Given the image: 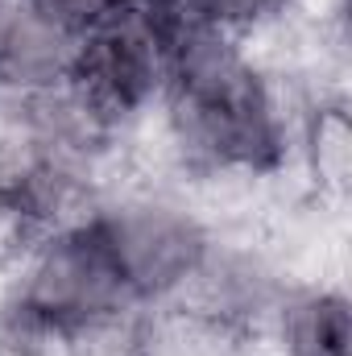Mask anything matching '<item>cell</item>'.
Returning <instances> with one entry per match:
<instances>
[{"label": "cell", "instance_id": "cell-1", "mask_svg": "<svg viewBox=\"0 0 352 356\" xmlns=\"http://www.w3.org/2000/svg\"><path fill=\"white\" fill-rule=\"evenodd\" d=\"M95 232L145 307H158L199 266L211 241V232L186 211L175 191H158L137 178H125L104 195Z\"/></svg>", "mask_w": 352, "mask_h": 356}, {"label": "cell", "instance_id": "cell-2", "mask_svg": "<svg viewBox=\"0 0 352 356\" xmlns=\"http://www.w3.org/2000/svg\"><path fill=\"white\" fill-rule=\"evenodd\" d=\"M125 133L133 116L154 108L170 79V29L158 0H125L79 38L67 75Z\"/></svg>", "mask_w": 352, "mask_h": 356}, {"label": "cell", "instance_id": "cell-3", "mask_svg": "<svg viewBox=\"0 0 352 356\" xmlns=\"http://www.w3.org/2000/svg\"><path fill=\"white\" fill-rule=\"evenodd\" d=\"M8 298L58 327H71L99 311L141 302L129 290V282L120 277L112 253L104 249L95 224L58 232V236H42L8 269Z\"/></svg>", "mask_w": 352, "mask_h": 356}, {"label": "cell", "instance_id": "cell-4", "mask_svg": "<svg viewBox=\"0 0 352 356\" xmlns=\"http://www.w3.org/2000/svg\"><path fill=\"white\" fill-rule=\"evenodd\" d=\"M79 29L54 17L42 0H0V88L42 91L71 75Z\"/></svg>", "mask_w": 352, "mask_h": 356}, {"label": "cell", "instance_id": "cell-5", "mask_svg": "<svg viewBox=\"0 0 352 356\" xmlns=\"http://www.w3.org/2000/svg\"><path fill=\"white\" fill-rule=\"evenodd\" d=\"M265 336L278 356H352L344 286H286Z\"/></svg>", "mask_w": 352, "mask_h": 356}, {"label": "cell", "instance_id": "cell-6", "mask_svg": "<svg viewBox=\"0 0 352 356\" xmlns=\"http://www.w3.org/2000/svg\"><path fill=\"white\" fill-rule=\"evenodd\" d=\"M298 166L311 182L319 203L344 207L352 182V129H349V104H315L303 129L298 145Z\"/></svg>", "mask_w": 352, "mask_h": 356}, {"label": "cell", "instance_id": "cell-7", "mask_svg": "<svg viewBox=\"0 0 352 356\" xmlns=\"http://www.w3.org/2000/svg\"><path fill=\"white\" fill-rule=\"evenodd\" d=\"M145 356H249L245 336L228 323L199 319L170 307H150Z\"/></svg>", "mask_w": 352, "mask_h": 356}, {"label": "cell", "instance_id": "cell-8", "mask_svg": "<svg viewBox=\"0 0 352 356\" xmlns=\"http://www.w3.org/2000/svg\"><path fill=\"white\" fill-rule=\"evenodd\" d=\"M150 307L129 302L63 327V356H145Z\"/></svg>", "mask_w": 352, "mask_h": 356}, {"label": "cell", "instance_id": "cell-9", "mask_svg": "<svg viewBox=\"0 0 352 356\" xmlns=\"http://www.w3.org/2000/svg\"><path fill=\"white\" fill-rule=\"evenodd\" d=\"M54 17H63L71 29H79V33H88L91 25H99L112 8H120L125 0H42Z\"/></svg>", "mask_w": 352, "mask_h": 356}]
</instances>
